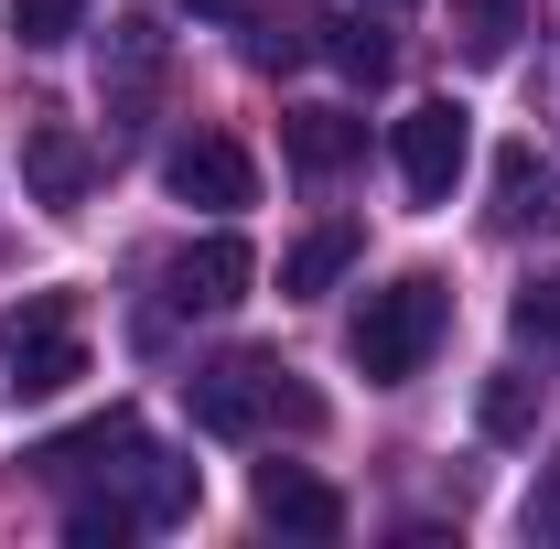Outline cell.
<instances>
[{
	"label": "cell",
	"instance_id": "1",
	"mask_svg": "<svg viewBox=\"0 0 560 549\" xmlns=\"http://www.w3.org/2000/svg\"><path fill=\"white\" fill-rule=\"evenodd\" d=\"M184 388H195V431H215V442H259V431H313L324 420V399L280 355H215Z\"/></svg>",
	"mask_w": 560,
	"mask_h": 549
},
{
	"label": "cell",
	"instance_id": "2",
	"mask_svg": "<svg viewBox=\"0 0 560 549\" xmlns=\"http://www.w3.org/2000/svg\"><path fill=\"white\" fill-rule=\"evenodd\" d=\"M442 324H453V291H442L431 270H399L388 291H366V302H355L346 355L366 366V388H399V377H420V366H431Z\"/></svg>",
	"mask_w": 560,
	"mask_h": 549
},
{
	"label": "cell",
	"instance_id": "3",
	"mask_svg": "<svg viewBox=\"0 0 560 549\" xmlns=\"http://www.w3.org/2000/svg\"><path fill=\"white\" fill-rule=\"evenodd\" d=\"M0 355H11V388L22 399H55L86 377V335H75V302L66 291H22L11 313H0Z\"/></svg>",
	"mask_w": 560,
	"mask_h": 549
},
{
	"label": "cell",
	"instance_id": "4",
	"mask_svg": "<svg viewBox=\"0 0 560 549\" xmlns=\"http://www.w3.org/2000/svg\"><path fill=\"white\" fill-rule=\"evenodd\" d=\"M464 151H475V119L453 97H420L410 119H399V184H410V206H442L464 184Z\"/></svg>",
	"mask_w": 560,
	"mask_h": 549
},
{
	"label": "cell",
	"instance_id": "5",
	"mask_svg": "<svg viewBox=\"0 0 560 549\" xmlns=\"http://www.w3.org/2000/svg\"><path fill=\"white\" fill-rule=\"evenodd\" d=\"M248 506H259V528H280V539H346V495L324 475H302V464H259V484H248Z\"/></svg>",
	"mask_w": 560,
	"mask_h": 549
},
{
	"label": "cell",
	"instance_id": "6",
	"mask_svg": "<svg viewBox=\"0 0 560 549\" xmlns=\"http://www.w3.org/2000/svg\"><path fill=\"white\" fill-rule=\"evenodd\" d=\"M495 226L506 237H560V162H539L528 140L495 151Z\"/></svg>",
	"mask_w": 560,
	"mask_h": 549
},
{
	"label": "cell",
	"instance_id": "7",
	"mask_svg": "<svg viewBox=\"0 0 560 549\" xmlns=\"http://www.w3.org/2000/svg\"><path fill=\"white\" fill-rule=\"evenodd\" d=\"M162 280H173V302H184V313H226V302H248L259 259H248V237H226V226H215V237H195Z\"/></svg>",
	"mask_w": 560,
	"mask_h": 549
},
{
	"label": "cell",
	"instance_id": "8",
	"mask_svg": "<svg viewBox=\"0 0 560 549\" xmlns=\"http://www.w3.org/2000/svg\"><path fill=\"white\" fill-rule=\"evenodd\" d=\"M22 184H33V206L75 215V206H86V184H97V151H86L66 119H44V130H22Z\"/></svg>",
	"mask_w": 560,
	"mask_h": 549
},
{
	"label": "cell",
	"instance_id": "9",
	"mask_svg": "<svg viewBox=\"0 0 560 549\" xmlns=\"http://www.w3.org/2000/svg\"><path fill=\"white\" fill-rule=\"evenodd\" d=\"M162 184H173V195H184V206H248V195H259V173H248V151H237V140H184V151H173V162H162Z\"/></svg>",
	"mask_w": 560,
	"mask_h": 549
},
{
	"label": "cell",
	"instance_id": "10",
	"mask_svg": "<svg viewBox=\"0 0 560 549\" xmlns=\"http://www.w3.org/2000/svg\"><path fill=\"white\" fill-rule=\"evenodd\" d=\"M280 151H291V173H346L355 151H366V119H346V108H291L280 119Z\"/></svg>",
	"mask_w": 560,
	"mask_h": 549
},
{
	"label": "cell",
	"instance_id": "11",
	"mask_svg": "<svg viewBox=\"0 0 560 549\" xmlns=\"http://www.w3.org/2000/svg\"><path fill=\"white\" fill-rule=\"evenodd\" d=\"M346 270H355V226L335 215V226H313V237L280 248V302H313V291H335Z\"/></svg>",
	"mask_w": 560,
	"mask_h": 549
},
{
	"label": "cell",
	"instance_id": "12",
	"mask_svg": "<svg viewBox=\"0 0 560 549\" xmlns=\"http://www.w3.org/2000/svg\"><path fill=\"white\" fill-rule=\"evenodd\" d=\"M151 75H162V33H151V22H119V75H108V119H119V130H140Z\"/></svg>",
	"mask_w": 560,
	"mask_h": 549
},
{
	"label": "cell",
	"instance_id": "13",
	"mask_svg": "<svg viewBox=\"0 0 560 549\" xmlns=\"http://www.w3.org/2000/svg\"><path fill=\"white\" fill-rule=\"evenodd\" d=\"M517 33H528V0H453V44H464L475 66H495Z\"/></svg>",
	"mask_w": 560,
	"mask_h": 549
},
{
	"label": "cell",
	"instance_id": "14",
	"mask_svg": "<svg viewBox=\"0 0 560 549\" xmlns=\"http://www.w3.org/2000/svg\"><path fill=\"white\" fill-rule=\"evenodd\" d=\"M324 55H335L355 86H377V75H388V33H366V22H324Z\"/></svg>",
	"mask_w": 560,
	"mask_h": 549
},
{
	"label": "cell",
	"instance_id": "15",
	"mask_svg": "<svg viewBox=\"0 0 560 549\" xmlns=\"http://www.w3.org/2000/svg\"><path fill=\"white\" fill-rule=\"evenodd\" d=\"M75 22H86V0H11V33L44 55V44H66Z\"/></svg>",
	"mask_w": 560,
	"mask_h": 549
},
{
	"label": "cell",
	"instance_id": "16",
	"mask_svg": "<svg viewBox=\"0 0 560 549\" xmlns=\"http://www.w3.org/2000/svg\"><path fill=\"white\" fill-rule=\"evenodd\" d=\"M313 33H324L313 11H291V22H259V33H248V66H302V55H313Z\"/></svg>",
	"mask_w": 560,
	"mask_h": 549
},
{
	"label": "cell",
	"instance_id": "17",
	"mask_svg": "<svg viewBox=\"0 0 560 549\" xmlns=\"http://www.w3.org/2000/svg\"><path fill=\"white\" fill-rule=\"evenodd\" d=\"M528 420H539V388H528V377H495V388H486V431H495V442H517Z\"/></svg>",
	"mask_w": 560,
	"mask_h": 549
},
{
	"label": "cell",
	"instance_id": "18",
	"mask_svg": "<svg viewBox=\"0 0 560 549\" xmlns=\"http://www.w3.org/2000/svg\"><path fill=\"white\" fill-rule=\"evenodd\" d=\"M517 335H528V344H560V270H539L528 291H517Z\"/></svg>",
	"mask_w": 560,
	"mask_h": 549
},
{
	"label": "cell",
	"instance_id": "19",
	"mask_svg": "<svg viewBox=\"0 0 560 549\" xmlns=\"http://www.w3.org/2000/svg\"><path fill=\"white\" fill-rule=\"evenodd\" d=\"M528 528H539V539H560V453L539 464V495H528Z\"/></svg>",
	"mask_w": 560,
	"mask_h": 549
},
{
	"label": "cell",
	"instance_id": "20",
	"mask_svg": "<svg viewBox=\"0 0 560 549\" xmlns=\"http://www.w3.org/2000/svg\"><path fill=\"white\" fill-rule=\"evenodd\" d=\"M195 22H248V0H184Z\"/></svg>",
	"mask_w": 560,
	"mask_h": 549
}]
</instances>
